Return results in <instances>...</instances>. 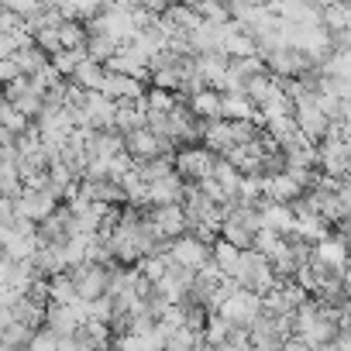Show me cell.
I'll return each mask as SVG.
<instances>
[{"label": "cell", "instance_id": "obj_1", "mask_svg": "<svg viewBox=\"0 0 351 351\" xmlns=\"http://www.w3.org/2000/svg\"><path fill=\"white\" fill-rule=\"evenodd\" d=\"M262 293H255V289H245V286H234L224 300H221V306H217V313L228 320V324H238V327H252L258 317H262Z\"/></svg>", "mask_w": 351, "mask_h": 351}, {"label": "cell", "instance_id": "obj_2", "mask_svg": "<svg viewBox=\"0 0 351 351\" xmlns=\"http://www.w3.org/2000/svg\"><path fill=\"white\" fill-rule=\"evenodd\" d=\"M234 282L245 286V289H255V293H269L279 282V276H276L269 255H262L258 248H245L241 252V269H238Z\"/></svg>", "mask_w": 351, "mask_h": 351}, {"label": "cell", "instance_id": "obj_3", "mask_svg": "<svg viewBox=\"0 0 351 351\" xmlns=\"http://www.w3.org/2000/svg\"><path fill=\"white\" fill-rule=\"evenodd\" d=\"M172 162H176V172H180L186 183H200V180H207V176H214L217 152H210L204 141H197V145H183V148H176Z\"/></svg>", "mask_w": 351, "mask_h": 351}, {"label": "cell", "instance_id": "obj_4", "mask_svg": "<svg viewBox=\"0 0 351 351\" xmlns=\"http://www.w3.org/2000/svg\"><path fill=\"white\" fill-rule=\"evenodd\" d=\"M165 255H169L172 262H180V265H186V269H193V272H197V269L210 258V241H204V238H200V234H193V231H183V234L169 238Z\"/></svg>", "mask_w": 351, "mask_h": 351}, {"label": "cell", "instance_id": "obj_5", "mask_svg": "<svg viewBox=\"0 0 351 351\" xmlns=\"http://www.w3.org/2000/svg\"><path fill=\"white\" fill-rule=\"evenodd\" d=\"M124 152L134 158V162H145V158H155V155H172V141H165L162 134H155L148 124L134 128L124 134Z\"/></svg>", "mask_w": 351, "mask_h": 351}, {"label": "cell", "instance_id": "obj_6", "mask_svg": "<svg viewBox=\"0 0 351 351\" xmlns=\"http://www.w3.org/2000/svg\"><path fill=\"white\" fill-rule=\"evenodd\" d=\"M313 262H320L324 269H330V272H344V265L351 262V252H348V238L334 228L330 234H324V238H317L313 241V255H310Z\"/></svg>", "mask_w": 351, "mask_h": 351}, {"label": "cell", "instance_id": "obj_7", "mask_svg": "<svg viewBox=\"0 0 351 351\" xmlns=\"http://www.w3.org/2000/svg\"><path fill=\"white\" fill-rule=\"evenodd\" d=\"M183 193H186V180L172 169V172L158 176V180H152L145 186V204L148 207H155V204H183Z\"/></svg>", "mask_w": 351, "mask_h": 351}, {"label": "cell", "instance_id": "obj_8", "mask_svg": "<svg viewBox=\"0 0 351 351\" xmlns=\"http://www.w3.org/2000/svg\"><path fill=\"white\" fill-rule=\"evenodd\" d=\"M100 90L110 97V100H141L145 97V90H148V83L141 80V76H131V73H114V69H107L104 73V83H100Z\"/></svg>", "mask_w": 351, "mask_h": 351}, {"label": "cell", "instance_id": "obj_9", "mask_svg": "<svg viewBox=\"0 0 351 351\" xmlns=\"http://www.w3.org/2000/svg\"><path fill=\"white\" fill-rule=\"evenodd\" d=\"M148 210V221L158 228L162 238H176L186 231V210L183 204H155V207H145Z\"/></svg>", "mask_w": 351, "mask_h": 351}, {"label": "cell", "instance_id": "obj_10", "mask_svg": "<svg viewBox=\"0 0 351 351\" xmlns=\"http://www.w3.org/2000/svg\"><path fill=\"white\" fill-rule=\"evenodd\" d=\"M303 193H306V186L296 180L289 169H282V172H276V176H265V197H269V200L293 204V200H300Z\"/></svg>", "mask_w": 351, "mask_h": 351}, {"label": "cell", "instance_id": "obj_11", "mask_svg": "<svg viewBox=\"0 0 351 351\" xmlns=\"http://www.w3.org/2000/svg\"><path fill=\"white\" fill-rule=\"evenodd\" d=\"M221 117H231V121L255 117L258 121V104L245 90H228V93H221Z\"/></svg>", "mask_w": 351, "mask_h": 351}, {"label": "cell", "instance_id": "obj_12", "mask_svg": "<svg viewBox=\"0 0 351 351\" xmlns=\"http://www.w3.org/2000/svg\"><path fill=\"white\" fill-rule=\"evenodd\" d=\"M241 252H245V248H238V245H231L228 238H221V234H217V241L210 245V262L221 269V276H224V279H234V276H238V269H241Z\"/></svg>", "mask_w": 351, "mask_h": 351}, {"label": "cell", "instance_id": "obj_13", "mask_svg": "<svg viewBox=\"0 0 351 351\" xmlns=\"http://www.w3.org/2000/svg\"><path fill=\"white\" fill-rule=\"evenodd\" d=\"M186 107L200 121H214V117H221V90L217 86H200L197 93L186 97Z\"/></svg>", "mask_w": 351, "mask_h": 351}, {"label": "cell", "instance_id": "obj_14", "mask_svg": "<svg viewBox=\"0 0 351 351\" xmlns=\"http://www.w3.org/2000/svg\"><path fill=\"white\" fill-rule=\"evenodd\" d=\"M114 4H121V8H138L141 0H114Z\"/></svg>", "mask_w": 351, "mask_h": 351}]
</instances>
